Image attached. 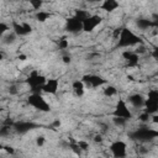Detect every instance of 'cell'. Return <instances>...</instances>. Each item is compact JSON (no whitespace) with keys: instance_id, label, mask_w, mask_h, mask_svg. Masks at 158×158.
Masks as SVG:
<instances>
[{"instance_id":"cell-1","label":"cell","mask_w":158,"mask_h":158,"mask_svg":"<svg viewBox=\"0 0 158 158\" xmlns=\"http://www.w3.org/2000/svg\"><path fill=\"white\" fill-rule=\"evenodd\" d=\"M117 47L118 48H131V47H136L142 42L141 37L138 35H136L131 28L128 27H122L121 28V32L117 37Z\"/></svg>"},{"instance_id":"cell-2","label":"cell","mask_w":158,"mask_h":158,"mask_svg":"<svg viewBox=\"0 0 158 158\" xmlns=\"http://www.w3.org/2000/svg\"><path fill=\"white\" fill-rule=\"evenodd\" d=\"M46 80H47V78L44 75L40 74L38 70H36V69L32 70L30 73V75L27 77V79H26V83L30 86L31 94L32 93H40V94H42V88H43Z\"/></svg>"},{"instance_id":"cell-3","label":"cell","mask_w":158,"mask_h":158,"mask_svg":"<svg viewBox=\"0 0 158 158\" xmlns=\"http://www.w3.org/2000/svg\"><path fill=\"white\" fill-rule=\"evenodd\" d=\"M27 104L30 106H32L33 109L38 110L40 112H49L51 111L49 102L40 93H32V94H30V96L27 98Z\"/></svg>"},{"instance_id":"cell-4","label":"cell","mask_w":158,"mask_h":158,"mask_svg":"<svg viewBox=\"0 0 158 158\" xmlns=\"http://www.w3.org/2000/svg\"><path fill=\"white\" fill-rule=\"evenodd\" d=\"M112 116L114 117H122V118L130 121L133 117V114H132V110L128 107L127 101L123 100V99H118L116 101V104H115V107H114V111H112Z\"/></svg>"},{"instance_id":"cell-5","label":"cell","mask_w":158,"mask_h":158,"mask_svg":"<svg viewBox=\"0 0 158 158\" xmlns=\"http://www.w3.org/2000/svg\"><path fill=\"white\" fill-rule=\"evenodd\" d=\"M80 80L85 85V89L86 88L96 89V88H101V86L107 84L106 79H104L101 75H98V74H84Z\"/></svg>"},{"instance_id":"cell-6","label":"cell","mask_w":158,"mask_h":158,"mask_svg":"<svg viewBox=\"0 0 158 158\" xmlns=\"http://www.w3.org/2000/svg\"><path fill=\"white\" fill-rule=\"evenodd\" d=\"M109 151L114 158H126L127 156V144L122 139H116L110 143Z\"/></svg>"},{"instance_id":"cell-7","label":"cell","mask_w":158,"mask_h":158,"mask_svg":"<svg viewBox=\"0 0 158 158\" xmlns=\"http://www.w3.org/2000/svg\"><path fill=\"white\" fill-rule=\"evenodd\" d=\"M157 136H158V132L154 128H148V127H139L132 133V137L139 141H149V139L157 138Z\"/></svg>"},{"instance_id":"cell-8","label":"cell","mask_w":158,"mask_h":158,"mask_svg":"<svg viewBox=\"0 0 158 158\" xmlns=\"http://www.w3.org/2000/svg\"><path fill=\"white\" fill-rule=\"evenodd\" d=\"M101 21H102V17L100 16V15H96V14H90L83 22H81V26H83V28H81V31H84V32H93L100 23H101Z\"/></svg>"},{"instance_id":"cell-9","label":"cell","mask_w":158,"mask_h":158,"mask_svg":"<svg viewBox=\"0 0 158 158\" xmlns=\"http://www.w3.org/2000/svg\"><path fill=\"white\" fill-rule=\"evenodd\" d=\"M11 30L17 37H23L32 32V26L28 22H17L14 20L11 22Z\"/></svg>"},{"instance_id":"cell-10","label":"cell","mask_w":158,"mask_h":158,"mask_svg":"<svg viewBox=\"0 0 158 158\" xmlns=\"http://www.w3.org/2000/svg\"><path fill=\"white\" fill-rule=\"evenodd\" d=\"M58 90H59V80L56 78L47 79L42 88V93L49 94V95H56L58 93Z\"/></svg>"},{"instance_id":"cell-11","label":"cell","mask_w":158,"mask_h":158,"mask_svg":"<svg viewBox=\"0 0 158 158\" xmlns=\"http://www.w3.org/2000/svg\"><path fill=\"white\" fill-rule=\"evenodd\" d=\"M83 28L81 26V21L78 20L77 17L74 16H70L65 20V30L69 32V33H78L80 32Z\"/></svg>"},{"instance_id":"cell-12","label":"cell","mask_w":158,"mask_h":158,"mask_svg":"<svg viewBox=\"0 0 158 158\" xmlns=\"http://www.w3.org/2000/svg\"><path fill=\"white\" fill-rule=\"evenodd\" d=\"M127 101L130 102V105L135 109H139L142 110L143 106H144V101H146V96L142 95L141 93H135V94H131L128 98H127Z\"/></svg>"},{"instance_id":"cell-13","label":"cell","mask_w":158,"mask_h":158,"mask_svg":"<svg viewBox=\"0 0 158 158\" xmlns=\"http://www.w3.org/2000/svg\"><path fill=\"white\" fill-rule=\"evenodd\" d=\"M35 127H36V125L30 121H17V122H14V125H12V130L20 135L27 133L28 131H31Z\"/></svg>"},{"instance_id":"cell-14","label":"cell","mask_w":158,"mask_h":158,"mask_svg":"<svg viewBox=\"0 0 158 158\" xmlns=\"http://www.w3.org/2000/svg\"><path fill=\"white\" fill-rule=\"evenodd\" d=\"M122 58L126 60L127 65H128V67H131V68L137 67V65H138V63H139V56H138V54H136L132 49H131V51L125 49V51L122 52Z\"/></svg>"},{"instance_id":"cell-15","label":"cell","mask_w":158,"mask_h":158,"mask_svg":"<svg viewBox=\"0 0 158 158\" xmlns=\"http://www.w3.org/2000/svg\"><path fill=\"white\" fill-rule=\"evenodd\" d=\"M118 6H120V4L116 0H104L100 5V7L106 12H112V11L117 10Z\"/></svg>"},{"instance_id":"cell-16","label":"cell","mask_w":158,"mask_h":158,"mask_svg":"<svg viewBox=\"0 0 158 158\" xmlns=\"http://www.w3.org/2000/svg\"><path fill=\"white\" fill-rule=\"evenodd\" d=\"M72 89L77 96H83L85 93V85L83 84V81L80 79H77L72 83Z\"/></svg>"},{"instance_id":"cell-17","label":"cell","mask_w":158,"mask_h":158,"mask_svg":"<svg viewBox=\"0 0 158 158\" xmlns=\"http://www.w3.org/2000/svg\"><path fill=\"white\" fill-rule=\"evenodd\" d=\"M117 88L115 86V85H111V84H106V85H104L102 86V94H104V96H106V98H114V96H116L117 95Z\"/></svg>"},{"instance_id":"cell-18","label":"cell","mask_w":158,"mask_h":158,"mask_svg":"<svg viewBox=\"0 0 158 158\" xmlns=\"http://www.w3.org/2000/svg\"><path fill=\"white\" fill-rule=\"evenodd\" d=\"M35 17H36V20L40 21V22H46L47 20H49V19L52 17V14L48 12V11H44V10H40V11H36Z\"/></svg>"},{"instance_id":"cell-19","label":"cell","mask_w":158,"mask_h":158,"mask_svg":"<svg viewBox=\"0 0 158 158\" xmlns=\"http://www.w3.org/2000/svg\"><path fill=\"white\" fill-rule=\"evenodd\" d=\"M137 27L139 28V30H148L149 27H152V26H154V22H152L151 20H148V19H139V20H137Z\"/></svg>"},{"instance_id":"cell-20","label":"cell","mask_w":158,"mask_h":158,"mask_svg":"<svg viewBox=\"0 0 158 158\" xmlns=\"http://www.w3.org/2000/svg\"><path fill=\"white\" fill-rule=\"evenodd\" d=\"M16 38H17V36L11 31V32L6 33L1 40H2V43H5V44H12L16 41Z\"/></svg>"},{"instance_id":"cell-21","label":"cell","mask_w":158,"mask_h":158,"mask_svg":"<svg viewBox=\"0 0 158 158\" xmlns=\"http://www.w3.org/2000/svg\"><path fill=\"white\" fill-rule=\"evenodd\" d=\"M89 15H90V14H89L86 10H81V9H79V10H75V11H74V15H73V16L77 17L78 20H80V21L83 22Z\"/></svg>"},{"instance_id":"cell-22","label":"cell","mask_w":158,"mask_h":158,"mask_svg":"<svg viewBox=\"0 0 158 158\" xmlns=\"http://www.w3.org/2000/svg\"><path fill=\"white\" fill-rule=\"evenodd\" d=\"M12 131V126L11 125H2L0 127V137H7Z\"/></svg>"},{"instance_id":"cell-23","label":"cell","mask_w":158,"mask_h":158,"mask_svg":"<svg viewBox=\"0 0 158 158\" xmlns=\"http://www.w3.org/2000/svg\"><path fill=\"white\" fill-rule=\"evenodd\" d=\"M127 120H125V118H122V117H114L112 116V123L116 126V127H125L126 125H127Z\"/></svg>"},{"instance_id":"cell-24","label":"cell","mask_w":158,"mask_h":158,"mask_svg":"<svg viewBox=\"0 0 158 158\" xmlns=\"http://www.w3.org/2000/svg\"><path fill=\"white\" fill-rule=\"evenodd\" d=\"M75 144L78 146V148H79L81 152H86V151H89V148H90L89 142H86L85 139H80V141H78Z\"/></svg>"},{"instance_id":"cell-25","label":"cell","mask_w":158,"mask_h":158,"mask_svg":"<svg viewBox=\"0 0 158 158\" xmlns=\"http://www.w3.org/2000/svg\"><path fill=\"white\" fill-rule=\"evenodd\" d=\"M30 5H31V7L33 10L40 11L41 7L43 6V1H41V0H30Z\"/></svg>"},{"instance_id":"cell-26","label":"cell","mask_w":158,"mask_h":158,"mask_svg":"<svg viewBox=\"0 0 158 158\" xmlns=\"http://www.w3.org/2000/svg\"><path fill=\"white\" fill-rule=\"evenodd\" d=\"M9 25L7 23H5V22H2V21H0V38H2L6 33H7V31H9Z\"/></svg>"},{"instance_id":"cell-27","label":"cell","mask_w":158,"mask_h":158,"mask_svg":"<svg viewBox=\"0 0 158 158\" xmlns=\"http://www.w3.org/2000/svg\"><path fill=\"white\" fill-rule=\"evenodd\" d=\"M58 46H59V49H67L69 46V42L67 38H60L58 42Z\"/></svg>"},{"instance_id":"cell-28","label":"cell","mask_w":158,"mask_h":158,"mask_svg":"<svg viewBox=\"0 0 158 158\" xmlns=\"http://www.w3.org/2000/svg\"><path fill=\"white\" fill-rule=\"evenodd\" d=\"M44 143H46V137L44 136H37L36 137V146L37 147H43L44 146Z\"/></svg>"},{"instance_id":"cell-29","label":"cell","mask_w":158,"mask_h":158,"mask_svg":"<svg viewBox=\"0 0 158 158\" xmlns=\"http://www.w3.org/2000/svg\"><path fill=\"white\" fill-rule=\"evenodd\" d=\"M93 141H94L95 143H101V142L104 141V136H102L101 133H96V135H94Z\"/></svg>"},{"instance_id":"cell-30","label":"cell","mask_w":158,"mask_h":158,"mask_svg":"<svg viewBox=\"0 0 158 158\" xmlns=\"http://www.w3.org/2000/svg\"><path fill=\"white\" fill-rule=\"evenodd\" d=\"M62 62H63L64 64H69V63L72 62V57H70V56H63V57H62Z\"/></svg>"},{"instance_id":"cell-31","label":"cell","mask_w":158,"mask_h":158,"mask_svg":"<svg viewBox=\"0 0 158 158\" xmlns=\"http://www.w3.org/2000/svg\"><path fill=\"white\" fill-rule=\"evenodd\" d=\"M4 149L7 152V153H10V154H14L15 153V149H14V147H10V146H6V147H4Z\"/></svg>"},{"instance_id":"cell-32","label":"cell","mask_w":158,"mask_h":158,"mask_svg":"<svg viewBox=\"0 0 158 158\" xmlns=\"http://www.w3.org/2000/svg\"><path fill=\"white\" fill-rule=\"evenodd\" d=\"M17 59H19V60H21V62H25V60L27 59V56H26V54H22V53H21V54H19Z\"/></svg>"},{"instance_id":"cell-33","label":"cell","mask_w":158,"mask_h":158,"mask_svg":"<svg viewBox=\"0 0 158 158\" xmlns=\"http://www.w3.org/2000/svg\"><path fill=\"white\" fill-rule=\"evenodd\" d=\"M2 59H4V53L0 51V60H2Z\"/></svg>"}]
</instances>
